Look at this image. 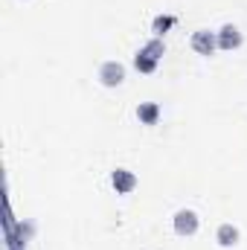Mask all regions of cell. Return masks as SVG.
I'll return each mask as SVG.
<instances>
[{
	"instance_id": "6da1fadb",
	"label": "cell",
	"mask_w": 247,
	"mask_h": 250,
	"mask_svg": "<svg viewBox=\"0 0 247 250\" xmlns=\"http://www.w3.org/2000/svg\"><path fill=\"white\" fill-rule=\"evenodd\" d=\"M175 230H178L181 236H192V233L198 230V218H195L192 209H181V212L175 215Z\"/></svg>"
},
{
	"instance_id": "7a4b0ae2",
	"label": "cell",
	"mask_w": 247,
	"mask_h": 250,
	"mask_svg": "<svg viewBox=\"0 0 247 250\" xmlns=\"http://www.w3.org/2000/svg\"><path fill=\"white\" fill-rule=\"evenodd\" d=\"M99 79H102L105 84H120V82L125 79V70H123L117 62H108V64H102V70H99Z\"/></svg>"
},
{
	"instance_id": "3957f363",
	"label": "cell",
	"mask_w": 247,
	"mask_h": 250,
	"mask_svg": "<svg viewBox=\"0 0 247 250\" xmlns=\"http://www.w3.org/2000/svg\"><path fill=\"white\" fill-rule=\"evenodd\" d=\"M192 47H195L201 56H209L212 47H215V35H209V32H195V35H192Z\"/></svg>"
},
{
	"instance_id": "277c9868",
	"label": "cell",
	"mask_w": 247,
	"mask_h": 250,
	"mask_svg": "<svg viewBox=\"0 0 247 250\" xmlns=\"http://www.w3.org/2000/svg\"><path fill=\"white\" fill-rule=\"evenodd\" d=\"M218 44H221L224 50H233V47H239V44H242V35H239V29H236V26H224V29H221V38H218Z\"/></svg>"
},
{
	"instance_id": "5b68a950",
	"label": "cell",
	"mask_w": 247,
	"mask_h": 250,
	"mask_svg": "<svg viewBox=\"0 0 247 250\" xmlns=\"http://www.w3.org/2000/svg\"><path fill=\"white\" fill-rule=\"evenodd\" d=\"M114 187H117V192H131L134 189V175L125 172V169H117L114 172Z\"/></svg>"
},
{
	"instance_id": "8992f818",
	"label": "cell",
	"mask_w": 247,
	"mask_h": 250,
	"mask_svg": "<svg viewBox=\"0 0 247 250\" xmlns=\"http://www.w3.org/2000/svg\"><path fill=\"white\" fill-rule=\"evenodd\" d=\"M236 239H239V230H236V227H230V224H224V227H218V242H221L224 248H230V245H236Z\"/></svg>"
},
{
	"instance_id": "52a82bcc",
	"label": "cell",
	"mask_w": 247,
	"mask_h": 250,
	"mask_svg": "<svg viewBox=\"0 0 247 250\" xmlns=\"http://www.w3.org/2000/svg\"><path fill=\"white\" fill-rule=\"evenodd\" d=\"M154 67H157V59H154V56H148L145 50L137 56V70H143V73H151Z\"/></svg>"
},
{
	"instance_id": "ba28073f",
	"label": "cell",
	"mask_w": 247,
	"mask_h": 250,
	"mask_svg": "<svg viewBox=\"0 0 247 250\" xmlns=\"http://www.w3.org/2000/svg\"><path fill=\"white\" fill-rule=\"evenodd\" d=\"M137 114H140V120H145V123H154V120H157V105H143Z\"/></svg>"
},
{
	"instance_id": "9c48e42d",
	"label": "cell",
	"mask_w": 247,
	"mask_h": 250,
	"mask_svg": "<svg viewBox=\"0 0 247 250\" xmlns=\"http://www.w3.org/2000/svg\"><path fill=\"white\" fill-rule=\"evenodd\" d=\"M172 23H175L172 18H157V21H154V29H157V32H163V29H169Z\"/></svg>"
}]
</instances>
